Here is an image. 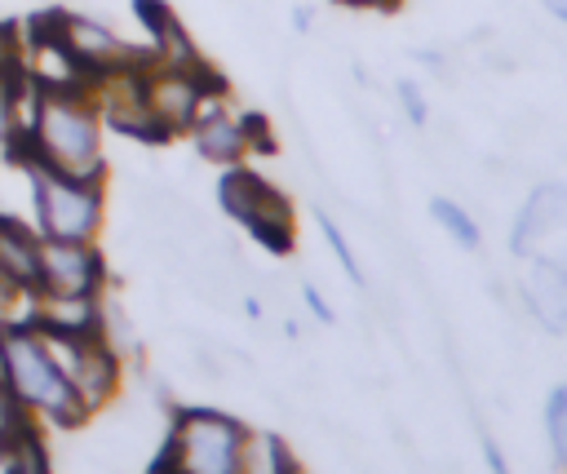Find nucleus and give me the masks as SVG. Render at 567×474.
Instances as JSON below:
<instances>
[{
    "mask_svg": "<svg viewBox=\"0 0 567 474\" xmlns=\"http://www.w3.org/2000/svg\"><path fill=\"white\" fill-rule=\"evenodd\" d=\"M102 115L84 89H35L22 124L9 133L13 159L44 164L80 182H106Z\"/></svg>",
    "mask_w": 567,
    "mask_h": 474,
    "instance_id": "obj_1",
    "label": "nucleus"
},
{
    "mask_svg": "<svg viewBox=\"0 0 567 474\" xmlns=\"http://www.w3.org/2000/svg\"><path fill=\"white\" fill-rule=\"evenodd\" d=\"M0 377L31 408L35 421L71 430V425H80L89 416L80 408L71 381L62 377L53 350L44 346L40 328H31L27 319H0Z\"/></svg>",
    "mask_w": 567,
    "mask_h": 474,
    "instance_id": "obj_2",
    "label": "nucleus"
},
{
    "mask_svg": "<svg viewBox=\"0 0 567 474\" xmlns=\"http://www.w3.org/2000/svg\"><path fill=\"white\" fill-rule=\"evenodd\" d=\"M248 434L252 430L244 421H235L230 412L182 408L168 421V434H164L155 465L164 474H239Z\"/></svg>",
    "mask_w": 567,
    "mask_h": 474,
    "instance_id": "obj_3",
    "label": "nucleus"
},
{
    "mask_svg": "<svg viewBox=\"0 0 567 474\" xmlns=\"http://www.w3.org/2000/svg\"><path fill=\"white\" fill-rule=\"evenodd\" d=\"M27 186H31V213L35 230L44 239H97L106 217V190L102 182H80L66 173H53L44 164L22 159Z\"/></svg>",
    "mask_w": 567,
    "mask_h": 474,
    "instance_id": "obj_4",
    "label": "nucleus"
},
{
    "mask_svg": "<svg viewBox=\"0 0 567 474\" xmlns=\"http://www.w3.org/2000/svg\"><path fill=\"white\" fill-rule=\"evenodd\" d=\"M217 199L226 208L230 221H239L257 244H266L270 253H288L292 248V204L279 186H270L261 173H252L248 164H230L217 182Z\"/></svg>",
    "mask_w": 567,
    "mask_h": 474,
    "instance_id": "obj_5",
    "label": "nucleus"
},
{
    "mask_svg": "<svg viewBox=\"0 0 567 474\" xmlns=\"http://www.w3.org/2000/svg\"><path fill=\"white\" fill-rule=\"evenodd\" d=\"M35 328V323H31ZM84 412H102L124 381V354L102 332H40Z\"/></svg>",
    "mask_w": 567,
    "mask_h": 474,
    "instance_id": "obj_6",
    "label": "nucleus"
},
{
    "mask_svg": "<svg viewBox=\"0 0 567 474\" xmlns=\"http://www.w3.org/2000/svg\"><path fill=\"white\" fill-rule=\"evenodd\" d=\"M142 93H146V111H151L155 128H159L164 142H168V137H177V133H190V124L199 120V111L208 106V97L226 93V84H221V75H217L213 66H195V71H186V66H164V62H155V53H151V62H146V71H142Z\"/></svg>",
    "mask_w": 567,
    "mask_h": 474,
    "instance_id": "obj_7",
    "label": "nucleus"
},
{
    "mask_svg": "<svg viewBox=\"0 0 567 474\" xmlns=\"http://www.w3.org/2000/svg\"><path fill=\"white\" fill-rule=\"evenodd\" d=\"M509 253L523 261H549L567 275V182H540L509 230Z\"/></svg>",
    "mask_w": 567,
    "mask_h": 474,
    "instance_id": "obj_8",
    "label": "nucleus"
},
{
    "mask_svg": "<svg viewBox=\"0 0 567 474\" xmlns=\"http://www.w3.org/2000/svg\"><path fill=\"white\" fill-rule=\"evenodd\" d=\"M190 142L208 164L230 168V164H244L252 151L270 146V133H266V120L257 111H230L226 93H217V97H208V106L190 124Z\"/></svg>",
    "mask_w": 567,
    "mask_h": 474,
    "instance_id": "obj_9",
    "label": "nucleus"
},
{
    "mask_svg": "<svg viewBox=\"0 0 567 474\" xmlns=\"http://www.w3.org/2000/svg\"><path fill=\"white\" fill-rule=\"evenodd\" d=\"M106 257L97 239H44L40 235V275L35 297H102Z\"/></svg>",
    "mask_w": 567,
    "mask_h": 474,
    "instance_id": "obj_10",
    "label": "nucleus"
},
{
    "mask_svg": "<svg viewBox=\"0 0 567 474\" xmlns=\"http://www.w3.org/2000/svg\"><path fill=\"white\" fill-rule=\"evenodd\" d=\"M40 22L49 27V35L71 53V62H75L89 80L102 75V71H115V66H124V62H133V58L146 53V49H128L102 18H89V13H66V9H58V13H44Z\"/></svg>",
    "mask_w": 567,
    "mask_h": 474,
    "instance_id": "obj_11",
    "label": "nucleus"
},
{
    "mask_svg": "<svg viewBox=\"0 0 567 474\" xmlns=\"http://www.w3.org/2000/svg\"><path fill=\"white\" fill-rule=\"evenodd\" d=\"M35 275H40V230L0 213V292L35 297Z\"/></svg>",
    "mask_w": 567,
    "mask_h": 474,
    "instance_id": "obj_12",
    "label": "nucleus"
},
{
    "mask_svg": "<svg viewBox=\"0 0 567 474\" xmlns=\"http://www.w3.org/2000/svg\"><path fill=\"white\" fill-rule=\"evenodd\" d=\"M523 301L536 315L540 328L549 332H567V275L549 261H527L523 275Z\"/></svg>",
    "mask_w": 567,
    "mask_h": 474,
    "instance_id": "obj_13",
    "label": "nucleus"
},
{
    "mask_svg": "<svg viewBox=\"0 0 567 474\" xmlns=\"http://www.w3.org/2000/svg\"><path fill=\"white\" fill-rule=\"evenodd\" d=\"M430 217L443 226V235H447L456 248H465V253H478V248H483V230H478V221H474V213H470L465 204H456V199H447V195H434V199H430Z\"/></svg>",
    "mask_w": 567,
    "mask_h": 474,
    "instance_id": "obj_14",
    "label": "nucleus"
},
{
    "mask_svg": "<svg viewBox=\"0 0 567 474\" xmlns=\"http://www.w3.org/2000/svg\"><path fill=\"white\" fill-rule=\"evenodd\" d=\"M301 465L292 461V452L284 447L279 434H248L244 447V470L239 474H297Z\"/></svg>",
    "mask_w": 567,
    "mask_h": 474,
    "instance_id": "obj_15",
    "label": "nucleus"
},
{
    "mask_svg": "<svg viewBox=\"0 0 567 474\" xmlns=\"http://www.w3.org/2000/svg\"><path fill=\"white\" fill-rule=\"evenodd\" d=\"M35 430V416H31V408L9 390V381L0 377V456L18 443V439H27Z\"/></svg>",
    "mask_w": 567,
    "mask_h": 474,
    "instance_id": "obj_16",
    "label": "nucleus"
},
{
    "mask_svg": "<svg viewBox=\"0 0 567 474\" xmlns=\"http://www.w3.org/2000/svg\"><path fill=\"white\" fill-rule=\"evenodd\" d=\"M545 439H549V456L554 465L567 470V381L549 390L545 399Z\"/></svg>",
    "mask_w": 567,
    "mask_h": 474,
    "instance_id": "obj_17",
    "label": "nucleus"
},
{
    "mask_svg": "<svg viewBox=\"0 0 567 474\" xmlns=\"http://www.w3.org/2000/svg\"><path fill=\"white\" fill-rule=\"evenodd\" d=\"M4 474H53V461H49V447H44L40 430H31L27 439H18L4 452Z\"/></svg>",
    "mask_w": 567,
    "mask_h": 474,
    "instance_id": "obj_18",
    "label": "nucleus"
},
{
    "mask_svg": "<svg viewBox=\"0 0 567 474\" xmlns=\"http://www.w3.org/2000/svg\"><path fill=\"white\" fill-rule=\"evenodd\" d=\"M315 221H319V230H323V239H328V248H332V257H337V266H341V275L354 284V288H363L368 284V275H363V266H359V257H354V248H350V239H346V230L332 221V213H315Z\"/></svg>",
    "mask_w": 567,
    "mask_h": 474,
    "instance_id": "obj_19",
    "label": "nucleus"
},
{
    "mask_svg": "<svg viewBox=\"0 0 567 474\" xmlns=\"http://www.w3.org/2000/svg\"><path fill=\"white\" fill-rule=\"evenodd\" d=\"M394 93H399V106H403V115L421 128L425 120H430V102H425V93H421V84L416 80H399L394 84Z\"/></svg>",
    "mask_w": 567,
    "mask_h": 474,
    "instance_id": "obj_20",
    "label": "nucleus"
},
{
    "mask_svg": "<svg viewBox=\"0 0 567 474\" xmlns=\"http://www.w3.org/2000/svg\"><path fill=\"white\" fill-rule=\"evenodd\" d=\"M301 301H306V310H310L319 323H337V310L323 301V292H319L315 284H301Z\"/></svg>",
    "mask_w": 567,
    "mask_h": 474,
    "instance_id": "obj_21",
    "label": "nucleus"
},
{
    "mask_svg": "<svg viewBox=\"0 0 567 474\" xmlns=\"http://www.w3.org/2000/svg\"><path fill=\"white\" fill-rule=\"evenodd\" d=\"M483 461H487V470H492V474H509V465H505V452H501L492 439H483Z\"/></svg>",
    "mask_w": 567,
    "mask_h": 474,
    "instance_id": "obj_22",
    "label": "nucleus"
},
{
    "mask_svg": "<svg viewBox=\"0 0 567 474\" xmlns=\"http://www.w3.org/2000/svg\"><path fill=\"white\" fill-rule=\"evenodd\" d=\"M310 22H315L310 4H297V13H292V27H297V31H310Z\"/></svg>",
    "mask_w": 567,
    "mask_h": 474,
    "instance_id": "obj_23",
    "label": "nucleus"
},
{
    "mask_svg": "<svg viewBox=\"0 0 567 474\" xmlns=\"http://www.w3.org/2000/svg\"><path fill=\"white\" fill-rule=\"evenodd\" d=\"M545 9H549V18H558L563 27H567V0H540Z\"/></svg>",
    "mask_w": 567,
    "mask_h": 474,
    "instance_id": "obj_24",
    "label": "nucleus"
},
{
    "mask_svg": "<svg viewBox=\"0 0 567 474\" xmlns=\"http://www.w3.org/2000/svg\"><path fill=\"white\" fill-rule=\"evenodd\" d=\"M363 4H394V0H363Z\"/></svg>",
    "mask_w": 567,
    "mask_h": 474,
    "instance_id": "obj_25",
    "label": "nucleus"
},
{
    "mask_svg": "<svg viewBox=\"0 0 567 474\" xmlns=\"http://www.w3.org/2000/svg\"><path fill=\"white\" fill-rule=\"evenodd\" d=\"M0 213H4V208H0Z\"/></svg>",
    "mask_w": 567,
    "mask_h": 474,
    "instance_id": "obj_26",
    "label": "nucleus"
},
{
    "mask_svg": "<svg viewBox=\"0 0 567 474\" xmlns=\"http://www.w3.org/2000/svg\"><path fill=\"white\" fill-rule=\"evenodd\" d=\"M297 474H301V470H297Z\"/></svg>",
    "mask_w": 567,
    "mask_h": 474,
    "instance_id": "obj_27",
    "label": "nucleus"
}]
</instances>
